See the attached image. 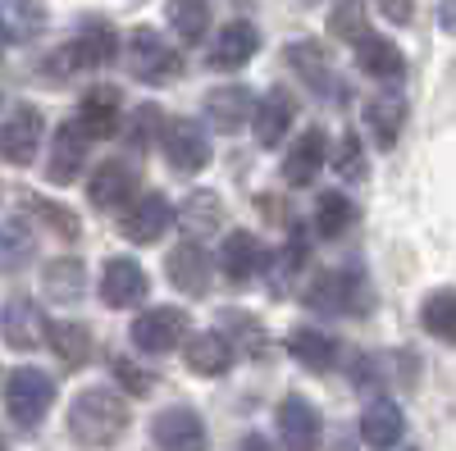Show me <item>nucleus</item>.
Returning a JSON list of instances; mask_svg holds the SVG:
<instances>
[{
	"instance_id": "obj_32",
	"label": "nucleus",
	"mask_w": 456,
	"mask_h": 451,
	"mask_svg": "<svg viewBox=\"0 0 456 451\" xmlns=\"http://www.w3.org/2000/svg\"><path fill=\"white\" fill-rule=\"evenodd\" d=\"M288 64L301 73V78H306L311 87H315V96L324 92V96H338V78H333V73H329V60L320 55V46L315 42H297L292 51H288Z\"/></svg>"
},
{
	"instance_id": "obj_29",
	"label": "nucleus",
	"mask_w": 456,
	"mask_h": 451,
	"mask_svg": "<svg viewBox=\"0 0 456 451\" xmlns=\"http://www.w3.org/2000/svg\"><path fill=\"white\" fill-rule=\"evenodd\" d=\"M42 292H46L51 301H60V306H73V301L87 292L83 260H51V265L42 270Z\"/></svg>"
},
{
	"instance_id": "obj_35",
	"label": "nucleus",
	"mask_w": 456,
	"mask_h": 451,
	"mask_svg": "<svg viewBox=\"0 0 456 451\" xmlns=\"http://www.w3.org/2000/svg\"><path fill=\"white\" fill-rule=\"evenodd\" d=\"M169 23L183 42H201L210 28V0H169Z\"/></svg>"
},
{
	"instance_id": "obj_1",
	"label": "nucleus",
	"mask_w": 456,
	"mask_h": 451,
	"mask_svg": "<svg viewBox=\"0 0 456 451\" xmlns=\"http://www.w3.org/2000/svg\"><path fill=\"white\" fill-rule=\"evenodd\" d=\"M128 429V406L110 388H87L69 406V433L83 447H114Z\"/></svg>"
},
{
	"instance_id": "obj_17",
	"label": "nucleus",
	"mask_w": 456,
	"mask_h": 451,
	"mask_svg": "<svg viewBox=\"0 0 456 451\" xmlns=\"http://www.w3.org/2000/svg\"><path fill=\"white\" fill-rule=\"evenodd\" d=\"M247 115H251V92H247V87H233V83H228V87L206 92V119H210L215 133H224V137L242 133Z\"/></svg>"
},
{
	"instance_id": "obj_15",
	"label": "nucleus",
	"mask_w": 456,
	"mask_h": 451,
	"mask_svg": "<svg viewBox=\"0 0 456 451\" xmlns=\"http://www.w3.org/2000/svg\"><path fill=\"white\" fill-rule=\"evenodd\" d=\"M165 274H169V283H174L178 292L201 296V292L210 287V255H206L197 242H183V246H174V251H169Z\"/></svg>"
},
{
	"instance_id": "obj_13",
	"label": "nucleus",
	"mask_w": 456,
	"mask_h": 451,
	"mask_svg": "<svg viewBox=\"0 0 456 451\" xmlns=\"http://www.w3.org/2000/svg\"><path fill=\"white\" fill-rule=\"evenodd\" d=\"M279 438H283V447L288 451H315L320 447V415H315V406L301 397V392H292V397H283L279 401Z\"/></svg>"
},
{
	"instance_id": "obj_37",
	"label": "nucleus",
	"mask_w": 456,
	"mask_h": 451,
	"mask_svg": "<svg viewBox=\"0 0 456 451\" xmlns=\"http://www.w3.org/2000/svg\"><path fill=\"white\" fill-rule=\"evenodd\" d=\"M329 32L342 36V42H361L370 32V14H365V0H333V14H329Z\"/></svg>"
},
{
	"instance_id": "obj_41",
	"label": "nucleus",
	"mask_w": 456,
	"mask_h": 451,
	"mask_svg": "<svg viewBox=\"0 0 456 451\" xmlns=\"http://www.w3.org/2000/svg\"><path fill=\"white\" fill-rule=\"evenodd\" d=\"M333 169L342 173V178H365V150H361V141H356V133H347L338 141V160H333Z\"/></svg>"
},
{
	"instance_id": "obj_2",
	"label": "nucleus",
	"mask_w": 456,
	"mask_h": 451,
	"mask_svg": "<svg viewBox=\"0 0 456 451\" xmlns=\"http://www.w3.org/2000/svg\"><path fill=\"white\" fill-rule=\"evenodd\" d=\"M55 401V379L46 369H14L10 379H5V410H10V420L23 424V429H37L46 420V410Z\"/></svg>"
},
{
	"instance_id": "obj_33",
	"label": "nucleus",
	"mask_w": 456,
	"mask_h": 451,
	"mask_svg": "<svg viewBox=\"0 0 456 451\" xmlns=\"http://www.w3.org/2000/svg\"><path fill=\"white\" fill-rule=\"evenodd\" d=\"M37 255V238L23 219L0 223V274H19L28 260Z\"/></svg>"
},
{
	"instance_id": "obj_4",
	"label": "nucleus",
	"mask_w": 456,
	"mask_h": 451,
	"mask_svg": "<svg viewBox=\"0 0 456 451\" xmlns=\"http://www.w3.org/2000/svg\"><path fill=\"white\" fill-rule=\"evenodd\" d=\"M128 68L142 83H169V78H178L183 60H178V51H169V42L156 28H137L128 36Z\"/></svg>"
},
{
	"instance_id": "obj_18",
	"label": "nucleus",
	"mask_w": 456,
	"mask_h": 451,
	"mask_svg": "<svg viewBox=\"0 0 456 451\" xmlns=\"http://www.w3.org/2000/svg\"><path fill=\"white\" fill-rule=\"evenodd\" d=\"M292 119H297V101H292V92H283V87L265 92V101L256 105V115H251V124H256V141H260V146H279L283 133L292 128Z\"/></svg>"
},
{
	"instance_id": "obj_42",
	"label": "nucleus",
	"mask_w": 456,
	"mask_h": 451,
	"mask_svg": "<svg viewBox=\"0 0 456 451\" xmlns=\"http://www.w3.org/2000/svg\"><path fill=\"white\" fill-rule=\"evenodd\" d=\"M160 109L156 105H142L137 109V115H133V146H137V156H142V150L151 146V137H156V128H160Z\"/></svg>"
},
{
	"instance_id": "obj_6",
	"label": "nucleus",
	"mask_w": 456,
	"mask_h": 451,
	"mask_svg": "<svg viewBox=\"0 0 456 451\" xmlns=\"http://www.w3.org/2000/svg\"><path fill=\"white\" fill-rule=\"evenodd\" d=\"M165 160L183 178L201 173L210 165V137H206V128L192 124V119H169L165 124Z\"/></svg>"
},
{
	"instance_id": "obj_39",
	"label": "nucleus",
	"mask_w": 456,
	"mask_h": 451,
	"mask_svg": "<svg viewBox=\"0 0 456 451\" xmlns=\"http://www.w3.org/2000/svg\"><path fill=\"white\" fill-rule=\"evenodd\" d=\"M306 251H311V233L306 229H292L288 251H279V260H274V292H283L292 283V274L306 265Z\"/></svg>"
},
{
	"instance_id": "obj_23",
	"label": "nucleus",
	"mask_w": 456,
	"mask_h": 451,
	"mask_svg": "<svg viewBox=\"0 0 456 451\" xmlns=\"http://www.w3.org/2000/svg\"><path fill=\"white\" fill-rule=\"evenodd\" d=\"M365 124L374 133V141L393 150L397 137H402V124H406V96L402 92H379L370 105H365Z\"/></svg>"
},
{
	"instance_id": "obj_9",
	"label": "nucleus",
	"mask_w": 456,
	"mask_h": 451,
	"mask_svg": "<svg viewBox=\"0 0 456 451\" xmlns=\"http://www.w3.org/2000/svg\"><path fill=\"white\" fill-rule=\"evenodd\" d=\"M146 292H151V278L142 274L137 260H128V255L105 260V270H101V301H105L110 310H128V306H137Z\"/></svg>"
},
{
	"instance_id": "obj_43",
	"label": "nucleus",
	"mask_w": 456,
	"mask_h": 451,
	"mask_svg": "<svg viewBox=\"0 0 456 451\" xmlns=\"http://www.w3.org/2000/svg\"><path fill=\"white\" fill-rule=\"evenodd\" d=\"M114 374H119V383H124L128 392H137V397H146L151 388H156V379H151L146 369H137L133 360H114Z\"/></svg>"
},
{
	"instance_id": "obj_11",
	"label": "nucleus",
	"mask_w": 456,
	"mask_h": 451,
	"mask_svg": "<svg viewBox=\"0 0 456 451\" xmlns=\"http://www.w3.org/2000/svg\"><path fill=\"white\" fill-rule=\"evenodd\" d=\"M151 438H156L160 451H206V424L197 410L187 406H169L156 415V424H151Z\"/></svg>"
},
{
	"instance_id": "obj_26",
	"label": "nucleus",
	"mask_w": 456,
	"mask_h": 451,
	"mask_svg": "<svg viewBox=\"0 0 456 451\" xmlns=\"http://www.w3.org/2000/svg\"><path fill=\"white\" fill-rule=\"evenodd\" d=\"M46 342H51V351L60 356L64 369H78V365L92 360V333H87V324H73V319L46 324Z\"/></svg>"
},
{
	"instance_id": "obj_12",
	"label": "nucleus",
	"mask_w": 456,
	"mask_h": 451,
	"mask_svg": "<svg viewBox=\"0 0 456 451\" xmlns=\"http://www.w3.org/2000/svg\"><path fill=\"white\" fill-rule=\"evenodd\" d=\"M87 197L96 210H119L124 201L137 197V165L133 160H101V169L92 173V187H87Z\"/></svg>"
},
{
	"instance_id": "obj_19",
	"label": "nucleus",
	"mask_w": 456,
	"mask_h": 451,
	"mask_svg": "<svg viewBox=\"0 0 456 451\" xmlns=\"http://www.w3.org/2000/svg\"><path fill=\"white\" fill-rule=\"evenodd\" d=\"M356 68L370 73V78H379V83H397L402 73H406V60H402V51L388 42V36L365 32L361 42H356Z\"/></svg>"
},
{
	"instance_id": "obj_24",
	"label": "nucleus",
	"mask_w": 456,
	"mask_h": 451,
	"mask_svg": "<svg viewBox=\"0 0 456 451\" xmlns=\"http://www.w3.org/2000/svg\"><path fill=\"white\" fill-rule=\"evenodd\" d=\"M183 356H187V369L206 374V379H219V374L233 365V347H228V337H219V333L183 337Z\"/></svg>"
},
{
	"instance_id": "obj_46",
	"label": "nucleus",
	"mask_w": 456,
	"mask_h": 451,
	"mask_svg": "<svg viewBox=\"0 0 456 451\" xmlns=\"http://www.w3.org/2000/svg\"><path fill=\"white\" fill-rule=\"evenodd\" d=\"M438 23L452 32V0H443V5H438Z\"/></svg>"
},
{
	"instance_id": "obj_47",
	"label": "nucleus",
	"mask_w": 456,
	"mask_h": 451,
	"mask_svg": "<svg viewBox=\"0 0 456 451\" xmlns=\"http://www.w3.org/2000/svg\"><path fill=\"white\" fill-rule=\"evenodd\" d=\"M0 451H5V438H0Z\"/></svg>"
},
{
	"instance_id": "obj_7",
	"label": "nucleus",
	"mask_w": 456,
	"mask_h": 451,
	"mask_svg": "<svg viewBox=\"0 0 456 451\" xmlns=\"http://www.w3.org/2000/svg\"><path fill=\"white\" fill-rule=\"evenodd\" d=\"M42 133H46V119H42V109L37 105H14L10 109V119L0 124V160H10V165H28L37 156V146H42Z\"/></svg>"
},
{
	"instance_id": "obj_5",
	"label": "nucleus",
	"mask_w": 456,
	"mask_h": 451,
	"mask_svg": "<svg viewBox=\"0 0 456 451\" xmlns=\"http://www.w3.org/2000/svg\"><path fill=\"white\" fill-rule=\"evenodd\" d=\"M365 283L352 270H324L311 287H306V306L324 310V315H347V310H370L365 306Z\"/></svg>"
},
{
	"instance_id": "obj_10",
	"label": "nucleus",
	"mask_w": 456,
	"mask_h": 451,
	"mask_svg": "<svg viewBox=\"0 0 456 451\" xmlns=\"http://www.w3.org/2000/svg\"><path fill=\"white\" fill-rule=\"evenodd\" d=\"M0 337H5L14 351L46 347V315H42V306L28 301V296L5 301V310H0Z\"/></svg>"
},
{
	"instance_id": "obj_3",
	"label": "nucleus",
	"mask_w": 456,
	"mask_h": 451,
	"mask_svg": "<svg viewBox=\"0 0 456 451\" xmlns=\"http://www.w3.org/2000/svg\"><path fill=\"white\" fill-rule=\"evenodd\" d=\"M128 337H133L137 351L165 356V351H174L183 337H187V310H178V306H151V310H142L133 319Z\"/></svg>"
},
{
	"instance_id": "obj_25",
	"label": "nucleus",
	"mask_w": 456,
	"mask_h": 451,
	"mask_svg": "<svg viewBox=\"0 0 456 451\" xmlns=\"http://www.w3.org/2000/svg\"><path fill=\"white\" fill-rule=\"evenodd\" d=\"M320 165H324V133L311 128V133H301L288 150V160H283V178L292 187H311L320 178Z\"/></svg>"
},
{
	"instance_id": "obj_48",
	"label": "nucleus",
	"mask_w": 456,
	"mask_h": 451,
	"mask_svg": "<svg viewBox=\"0 0 456 451\" xmlns=\"http://www.w3.org/2000/svg\"><path fill=\"white\" fill-rule=\"evenodd\" d=\"M0 42H5V32H0Z\"/></svg>"
},
{
	"instance_id": "obj_34",
	"label": "nucleus",
	"mask_w": 456,
	"mask_h": 451,
	"mask_svg": "<svg viewBox=\"0 0 456 451\" xmlns=\"http://www.w3.org/2000/svg\"><path fill=\"white\" fill-rule=\"evenodd\" d=\"M352 223H356V205L347 197L342 192H320V201H315V233L324 242H338Z\"/></svg>"
},
{
	"instance_id": "obj_20",
	"label": "nucleus",
	"mask_w": 456,
	"mask_h": 451,
	"mask_svg": "<svg viewBox=\"0 0 456 451\" xmlns=\"http://www.w3.org/2000/svg\"><path fill=\"white\" fill-rule=\"evenodd\" d=\"M260 51V32L251 28V23H228L219 36H215V46H210V68H224V73H233V68H242L251 55Z\"/></svg>"
},
{
	"instance_id": "obj_45",
	"label": "nucleus",
	"mask_w": 456,
	"mask_h": 451,
	"mask_svg": "<svg viewBox=\"0 0 456 451\" xmlns=\"http://www.w3.org/2000/svg\"><path fill=\"white\" fill-rule=\"evenodd\" d=\"M242 451H274V447H270V442H265L260 433H251V438L242 442Z\"/></svg>"
},
{
	"instance_id": "obj_44",
	"label": "nucleus",
	"mask_w": 456,
	"mask_h": 451,
	"mask_svg": "<svg viewBox=\"0 0 456 451\" xmlns=\"http://www.w3.org/2000/svg\"><path fill=\"white\" fill-rule=\"evenodd\" d=\"M379 10H384L393 23H411V14H415V0H379Z\"/></svg>"
},
{
	"instance_id": "obj_8",
	"label": "nucleus",
	"mask_w": 456,
	"mask_h": 451,
	"mask_svg": "<svg viewBox=\"0 0 456 451\" xmlns=\"http://www.w3.org/2000/svg\"><path fill=\"white\" fill-rule=\"evenodd\" d=\"M119 55V36L105 19H83L78 36L64 46V68H101Z\"/></svg>"
},
{
	"instance_id": "obj_31",
	"label": "nucleus",
	"mask_w": 456,
	"mask_h": 451,
	"mask_svg": "<svg viewBox=\"0 0 456 451\" xmlns=\"http://www.w3.org/2000/svg\"><path fill=\"white\" fill-rule=\"evenodd\" d=\"M178 223H183V233H192V238H206V233H219L224 229V205L215 192H192L183 201L178 210Z\"/></svg>"
},
{
	"instance_id": "obj_30",
	"label": "nucleus",
	"mask_w": 456,
	"mask_h": 451,
	"mask_svg": "<svg viewBox=\"0 0 456 451\" xmlns=\"http://www.w3.org/2000/svg\"><path fill=\"white\" fill-rule=\"evenodd\" d=\"M46 28V5L42 0H0V32L10 42H28Z\"/></svg>"
},
{
	"instance_id": "obj_14",
	"label": "nucleus",
	"mask_w": 456,
	"mask_h": 451,
	"mask_svg": "<svg viewBox=\"0 0 456 451\" xmlns=\"http://www.w3.org/2000/svg\"><path fill=\"white\" fill-rule=\"evenodd\" d=\"M169 223H174V205L160 197V192H146L133 201V210L124 214V238L137 242V246H151V242H160L169 233Z\"/></svg>"
},
{
	"instance_id": "obj_21",
	"label": "nucleus",
	"mask_w": 456,
	"mask_h": 451,
	"mask_svg": "<svg viewBox=\"0 0 456 451\" xmlns=\"http://www.w3.org/2000/svg\"><path fill=\"white\" fill-rule=\"evenodd\" d=\"M73 128H78L83 137H114L119 133V92L101 87V92L83 96L78 115H73Z\"/></svg>"
},
{
	"instance_id": "obj_38",
	"label": "nucleus",
	"mask_w": 456,
	"mask_h": 451,
	"mask_svg": "<svg viewBox=\"0 0 456 451\" xmlns=\"http://www.w3.org/2000/svg\"><path fill=\"white\" fill-rule=\"evenodd\" d=\"M228 333L238 337V347H242V351H251V356H270V333H265L251 315H224V333H219V337H228Z\"/></svg>"
},
{
	"instance_id": "obj_36",
	"label": "nucleus",
	"mask_w": 456,
	"mask_h": 451,
	"mask_svg": "<svg viewBox=\"0 0 456 451\" xmlns=\"http://www.w3.org/2000/svg\"><path fill=\"white\" fill-rule=\"evenodd\" d=\"M420 324L438 337V342H452V337H456V296H452L447 287H438V292H429V296H425Z\"/></svg>"
},
{
	"instance_id": "obj_16",
	"label": "nucleus",
	"mask_w": 456,
	"mask_h": 451,
	"mask_svg": "<svg viewBox=\"0 0 456 451\" xmlns=\"http://www.w3.org/2000/svg\"><path fill=\"white\" fill-rule=\"evenodd\" d=\"M83 160H87V137L73 128V124H64L60 133H55V141H51V160H46V182H55V187H69L73 178L83 173Z\"/></svg>"
},
{
	"instance_id": "obj_28",
	"label": "nucleus",
	"mask_w": 456,
	"mask_h": 451,
	"mask_svg": "<svg viewBox=\"0 0 456 451\" xmlns=\"http://www.w3.org/2000/svg\"><path fill=\"white\" fill-rule=\"evenodd\" d=\"M406 433V420H402V406L397 401H370L365 415H361V438L370 447H393L402 442Z\"/></svg>"
},
{
	"instance_id": "obj_22",
	"label": "nucleus",
	"mask_w": 456,
	"mask_h": 451,
	"mask_svg": "<svg viewBox=\"0 0 456 451\" xmlns=\"http://www.w3.org/2000/svg\"><path fill=\"white\" fill-rule=\"evenodd\" d=\"M260 265H265V246H260V238H251V233H228V238H224L219 270H224L228 283H251V278L260 274Z\"/></svg>"
},
{
	"instance_id": "obj_27",
	"label": "nucleus",
	"mask_w": 456,
	"mask_h": 451,
	"mask_svg": "<svg viewBox=\"0 0 456 451\" xmlns=\"http://www.w3.org/2000/svg\"><path fill=\"white\" fill-rule=\"evenodd\" d=\"M288 351L306 369H333L338 365V342L324 328H311V324H301V328L288 333Z\"/></svg>"
},
{
	"instance_id": "obj_40",
	"label": "nucleus",
	"mask_w": 456,
	"mask_h": 451,
	"mask_svg": "<svg viewBox=\"0 0 456 451\" xmlns=\"http://www.w3.org/2000/svg\"><path fill=\"white\" fill-rule=\"evenodd\" d=\"M28 214H37L42 223H51V229H55L60 238H78V233H83V219L73 214V210H64V205H55V201L28 197Z\"/></svg>"
}]
</instances>
